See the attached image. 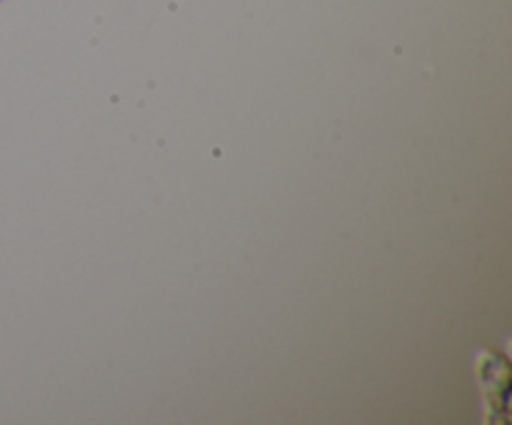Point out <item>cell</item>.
I'll return each instance as SVG.
<instances>
[{"instance_id": "7a4b0ae2", "label": "cell", "mask_w": 512, "mask_h": 425, "mask_svg": "<svg viewBox=\"0 0 512 425\" xmlns=\"http://www.w3.org/2000/svg\"><path fill=\"white\" fill-rule=\"evenodd\" d=\"M0 3H3V0H0Z\"/></svg>"}, {"instance_id": "6da1fadb", "label": "cell", "mask_w": 512, "mask_h": 425, "mask_svg": "<svg viewBox=\"0 0 512 425\" xmlns=\"http://www.w3.org/2000/svg\"><path fill=\"white\" fill-rule=\"evenodd\" d=\"M480 388H483L488 423H508V398H510V363L505 355L495 350H480L475 358Z\"/></svg>"}]
</instances>
